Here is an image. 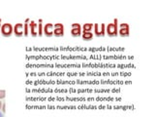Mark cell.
<instances>
[{"label": "cell", "mask_w": 155, "mask_h": 117, "mask_svg": "<svg viewBox=\"0 0 155 117\" xmlns=\"http://www.w3.org/2000/svg\"><path fill=\"white\" fill-rule=\"evenodd\" d=\"M82 67L85 68H100V70H109V68H116V65L114 63H82Z\"/></svg>", "instance_id": "1"}, {"label": "cell", "mask_w": 155, "mask_h": 117, "mask_svg": "<svg viewBox=\"0 0 155 117\" xmlns=\"http://www.w3.org/2000/svg\"><path fill=\"white\" fill-rule=\"evenodd\" d=\"M106 34L109 37H116L118 35V20L114 19V23L106 25Z\"/></svg>", "instance_id": "2"}, {"label": "cell", "mask_w": 155, "mask_h": 117, "mask_svg": "<svg viewBox=\"0 0 155 117\" xmlns=\"http://www.w3.org/2000/svg\"><path fill=\"white\" fill-rule=\"evenodd\" d=\"M99 109H121V110H133V105H99Z\"/></svg>", "instance_id": "3"}, {"label": "cell", "mask_w": 155, "mask_h": 117, "mask_svg": "<svg viewBox=\"0 0 155 117\" xmlns=\"http://www.w3.org/2000/svg\"><path fill=\"white\" fill-rule=\"evenodd\" d=\"M0 31H1L2 35L4 37H10L12 35L13 31H14V26H13L11 23H3L1 25V28H0Z\"/></svg>", "instance_id": "4"}, {"label": "cell", "mask_w": 155, "mask_h": 117, "mask_svg": "<svg viewBox=\"0 0 155 117\" xmlns=\"http://www.w3.org/2000/svg\"><path fill=\"white\" fill-rule=\"evenodd\" d=\"M133 56H124V55H104L101 56V60H133Z\"/></svg>", "instance_id": "5"}, {"label": "cell", "mask_w": 155, "mask_h": 117, "mask_svg": "<svg viewBox=\"0 0 155 117\" xmlns=\"http://www.w3.org/2000/svg\"><path fill=\"white\" fill-rule=\"evenodd\" d=\"M94 33L97 37H104L106 35V25L105 23H95L94 25Z\"/></svg>", "instance_id": "6"}, {"label": "cell", "mask_w": 155, "mask_h": 117, "mask_svg": "<svg viewBox=\"0 0 155 117\" xmlns=\"http://www.w3.org/2000/svg\"><path fill=\"white\" fill-rule=\"evenodd\" d=\"M118 34L121 37H128L130 35V28L129 25L126 23H122L119 25L118 28Z\"/></svg>", "instance_id": "7"}, {"label": "cell", "mask_w": 155, "mask_h": 117, "mask_svg": "<svg viewBox=\"0 0 155 117\" xmlns=\"http://www.w3.org/2000/svg\"><path fill=\"white\" fill-rule=\"evenodd\" d=\"M53 35L55 37H62L64 35V25L58 23L53 25Z\"/></svg>", "instance_id": "8"}, {"label": "cell", "mask_w": 155, "mask_h": 117, "mask_svg": "<svg viewBox=\"0 0 155 117\" xmlns=\"http://www.w3.org/2000/svg\"><path fill=\"white\" fill-rule=\"evenodd\" d=\"M100 84L102 85H129L132 84V81H122V80H101Z\"/></svg>", "instance_id": "9"}, {"label": "cell", "mask_w": 155, "mask_h": 117, "mask_svg": "<svg viewBox=\"0 0 155 117\" xmlns=\"http://www.w3.org/2000/svg\"><path fill=\"white\" fill-rule=\"evenodd\" d=\"M71 34L73 37H79L82 35V26L80 23H72Z\"/></svg>", "instance_id": "10"}, {"label": "cell", "mask_w": 155, "mask_h": 117, "mask_svg": "<svg viewBox=\"0 0 155 117\" xmlns=\"http://www.w3.org/2000/svg\"><path fill=\"white\" fill-rule=\"evenodd\" d=\"M43 34H45L47 37H52L53 35V23H46L43 28Z\"/></svg>", "instance_id": "11"}, {"label": "cell", "mask_w": 155, "mask_h": 117, "mask_svg": "<svg viewBox=\"0 0 155 117\" xmlns=\"http://www.w3.org/2000/svg\"><path fill=\"white\" fill-rule=\"evenodd\" d=\"M61 51H70V52H86V47H60Z\"/></svg>", "instance_id": "12"}, {"label": "cell", "mask_w": 155, "mask_h": 117, "mask_svg": "<svg viewBox=\"0 0 155 117\" xmlns=\"http://www.w3.org/2000/svg\"><path fill=\"white\" fill-rule=\"evenodd\" d=\"M93 100H96V102H121L122 99L121 98H114V97H97V98H93Z\"/></svg>", "instance_id": "13"}, {"label": "cell", "mask_w": 155, "mask_h": 117, "mask_svg": "<svg viewBox=\"0 0 155 117\" xmlns=\"http://www.w3.org/2000/svg\"><path fill=\"white\" fill-rule=\"evenodd\" d=\"M37 26H38V23H36V22H34V21H30V22H29L28 28H29V32L31 33V36L36 37L37 35H38Z\"/></svg>", "instance_id": "14"}, {"label": "cell", "mask_w": 155, "mask_h": 117, "mask_svg": "<svg viewBox=\"0 0 155 117\" xmlns=\"http://www.w3.org/2000/svg\"><path fill=\"white\" fill-rule=\"evenodd\" d=\"M13 32L15 33L16 36L18 37H21L23 35V23H17L14 26V31Z\"/></svg>", "instance_id": "15"}, {"label": "cell", "mask_w": 155, "mask_h": 117, "mask_svg": "<svg viewBox=\"0 0 155 117\" xmlns=\"http://www.w3.org/2000/svg\"><path fill=\"white\" fill-rule=\"evenodd\" d=\"M76 84L78 85H100V81L96 80V79H93V80H80L78 79L76 80Z\"/></svg>", "instance_id": "16"}, {"label": "cell", "mask_w": 155, "mask_h": 117, "mask_svg": "<svg viewBox=\"0 0 155 117\" xmlns=\"http://www.w3.org/2000/svg\"><path fill=\"white\" fill-rule=\"evenodd\" d=\"M54 66L57 68H80L82 67V65H80V63H67V65L56 63Z\"/></svg>", "instance_id": "17"}, {"label": "cell", "mask_w": 155, "mask_h": 117, "mask_svg": "<svg viewBox=\"0 0 155 117\" xmlns=\"http://www.w3.org/2000/svg\"><path fill=\"white\" fill-rule=\"evenodd\" d=\"M61 58L63 60H88V57H86L85 55H70V56H62Z\"/></svg>", "instance_id": "18"}, {"label": "cell", "mask_w": 155, "mask_h": 117, "mask_svg": "<svg viewBox=\"0 0 155 117\" xmlns=\"http://www.w3.org/2000/svg\"><path fill=\"white\" fill-rule=\"evenodd\" d=\"M116 68H119V70H130V68H136V65L132 63H119V65H116Z\"/></svg>", "instance_id": "19"}, {"label": "cell", "mask_w": 155, "mask_h": 117, "mask_svg": "<svg viewBox=\"0 0 155 117\" xmlns=\"http://www.w3.org/2000/svg\"><path fill=\"white\" fill-rule=\"evenodd\" d=\"M94 28V25L93 23H84V25L82 26V33L84 32H92V29Z\"/></svg>", "instance_id": "20"}, {"label": "cell", "mask_w": 155, "mask_h": 117, "mask_svg": "<svg viewBox=\"0 0 155 117\" xmlns=\"http://www.w3.org/2000/svg\"><path fill=\"white\" fill-rule=\"evenodd\" d=\"M26 92H33V93H53V89L50 88H45V89H32V90H26Z\"/></svg>", "instance_id": "21"}, {"label": "cell", "mask_w": 155, "mask_h": 117, "mask_svg": "<svg viewBox=\"0 0 155 117\" xmlns=\"http://www.w3.org/2000/svg\"><path fill=\"white\" fill-rule=\"evenodd\" d=\"M26 67H40V68H52L54 67V65H26Z\"/></svg>", "instance_id": "22"}, {"label": "cell", "mask_w": 155, "mask_h": 117, "mask_svg": "<svg viewBox=\"0 0 155 117\" xmlns=\"http://www.w3.org/2000/svg\"><path fill=\"white\" fill-rule=\"evenodd\" d=\"M27 58H47V60H52V58H59V57L58 56H36V57H34V56H32V57H30V56H27L26 57Z\"/></svg>", "instance_id": "23"}, {"label": "cell", "mask_w": 155, "mask_h": 117, "mask_svg": "<svg viewBox=\"0 0 155 117\" xmlns=\"http://www.w3.org/2000/svg\"><path fill=\"white\" fill-rule=\"evenodd\" d=\"M34 85H54L55 81L54 80H37L33 82Z\"/></svg>", "instance_id": "24"}, {"label": "cell", "mask_w": 155, "mask_h": 117, "mask_svg": "<svg viewBox=\"0 0 155 117\" xmlns=\"http://www.w3.org/2000/svg\"><path fill=\"white\" fill-rule=\"evenodd\" d=\"M98 106L94 105H78L77 106V109H97Z\"/></svg>", "instance_id": "25"}, {"label": "cell", "mask_w": 155, "mask_h": 117, "mask_svg": "<svg viewBox=\"0 0 155 117\" xmlns=\"http://www.w3.org/2000/svg\"><path fill=\"white\" fill-rule=\"evenodd\" d=\"M87 51L89 52H106L107 51V48L106 47H91V48H87Z\"/></svg>", "instance_id": "26"}, {"label": "cell", "mask_w": 155, "mask_h": 117, "mask_svg": "<svg viewBox=\"0 0 155 117\" xmlns=\"http://www.w3.org/2000/svg\"><path fill=\"white\" fill-rule=\"evenodd\" d=\"M93 32H84L82 33V38L84 39V41H90L93 39Z\"/></svg>", "instance_id": "27"}, {"label": "cell", "mask_w": 155, "mask_h": 117, "mask_svg": "<svg viewBox=\"0 0 155 117\" xmlns=\"http://www.w3.org/2000/svg\"><path fill=\"white\" fill-rule=\"evenodd\" d=\"M108 52H124L125 48L124 47H108L107 48Z\"/></svg>", "instance_id": "28"}, {"label": "cell", "mask_w": 155, "mask_h": 117, "mask_svg": "<svg viewBox=\"0 0 155 117\" xmlns=\"http://www.w3.org/2000/svg\"><path fill=\"white\" fill-rule=\"evenodd\" d=\"M55 84L57 85H76V81L75 80H70V81H64V80H59L55 81Z\"/></svg>", "instance_id": "29"}, {"label": "cell", "mask_w": 155, "mask_h": 117, "mask_svg": "<svg viewBox=\"0 0 155 117\" xmlns=\"http://www.w3.org/2000/svg\"><path fill=\"white\" fill-rule=\"evenodd\" d=\"M86 98H69V97H66L65 98V100H68V102H85Z\"/></svg>", "instance_id": "30"}, {"label": "cell", "mask_w": 155, "mask_h": 117, "mask_svg": "<svg viewBox=\"0 0 155 117\" xmlns=\"http://www.w3.org/2000/svg\"><path fill=\"white\" fill-rule=\"evenodd\" d=\"M29 22H30V20H29V19H26L25 23H23V34H24V36H27L29 33V28H28Z\"/></svg>", "instance_id": "31"}, {"label": "cell", "mask_w": 155, "mask_h": 117, "mask_svg": "<svg viewBox=\"0 0 155 117\" xmlns=\"http://www.w3.org/2000/svg\"><path fill=\"white\" fill-rule=\"evenodd\" d=\"M32 50H34V51H57V50H59V48H33Z\"/></svg>", "instance_id": "32"}, {"label": "cell", "mask_w": 155, "mask_h": 117, "mask_svg": "<svg viewBox=\"0 0 155 117\" xmlns=\"http://www.w3.org/2000/svg\"><path fill=\"white\" fill-rule=\"evenodd\" d=\"M43 28H44V26H43V20L40 19L39 22H38V26H37V31H38L39 36L43 35Z\"/></svg>", "instance_id": "33"}, {"label": "cell", "mask_w": 155, "mask_h": 117, "mask_svg": "<svg viewBox=\"0 0 155 117\" xmlns=\"http://www.w3.org/2000/svg\"><path fill=\"white\" fill-rule=\"evenodd\" d=\"M66 73L64 72H54V71H50V72L45 73V76H64Z\"/></svg>", "instance_id": "34"}, {"label": "cell", "mask_w": 155, "mask_h": 117, "mask_svg": "<svg viewBox=\"0 0 155 117\" xmlns=\"http://www.w3.org/2000/svg\"><path fill=\"white\" fill-rule=\"evenodd\" d=\"M93 93H98V94H100V93H111V89H93Z\"/></svg>", "instance_id": "35"}, {"label": "cell", "mask_w": 155, "mask_h": 117, "mask_svg": "<svg viewBox=\"0 0 155 117\" xmlns=\"http://www.w3.org/2000/svg\"><path fill=\"white\" fill-rule=\"evenodd\" d=\"M118 76H123V77H130L132 76V72L131 71H125V70H122L118 72Z\"/></svg>", "instance_id": "36"}, {"label": "cell", "mask_w": 155, "mask_h": 117, "mask_svg": "<svg viewBox=\"0 0 155 117\" xmlns=\"http://www.w3.org/2000/svg\"><path fill=\"white\" fill-rule=\"evenodd\" d=\"M56 108H59V109H77V106L75 105H65V106H55Z\"/></svg>", "instance_id": "37"}, {"label": "cell", "mask_w": 155, "mask_h": 117, "mask_svg": "<svg viewBox=\"0 0 155 117\" xmlns=\"http://www.w3.org/2000/svg\"><path fill=\"white\" fill-rule=\"evenodd\" d=\"M77 93H93V89H77Z\"/></svg>", "instance_id": "38"}, {"label": "cell", "mask_w": 155, "mask_h": 117, "mask_svg": "<svg viewBox=\"0 0 155 117\" xmlns=\"http://www.w3.org/2000/svg\"><path fill=\"white\" fill-rule=\"evenodd\" d=\"M101 56L102 55H90L88 58L90 60H98V61H101Z\"/></svg>", "instance_id": "39"}, {"label": "cell", "mask_w": 155, "mask_h": 117, "mask_svg": "<svg viewBox=\"0 0 155 117\" xmlns=\"http://www.w3.org/2000/svg\"><path fill=\"white\" fill-rule=\"evenodd\" d=\"M26 100H47V98H26Z\"/></svg>", "instance_id": "40"}, {"label": "cell", "mask_w": 155, "mask_h": 117, "mask_svg": "<svg viewBox=\"0 0 155 117\" xmlns=\"http://www.w3.org/2000/svg\"><path fill=\"white\" fill-rule=\"evenodd\" d=\"M54 93H68V89H54Z\"/></svg>", "instance_id": "41"}, {"label": "cell", "mask_w": 155, "mask_h": 117, "mask_svg": "<svg viewBox=\"0 0 155 117\" xmlns=\"http://www.w3.org/2000/svg\"><path fill=\"white\" fill-rule=\"evenodd\" d=\"M6 97V91L5 90H0V100L4 99Z\"/></svg>", "instance_id": "42"}, {"label": "cell", "mask_w": 155, "mask_h": 117, "mask_svg": "<svg viewBox=\"0 0 155 117\" xmlns=\"http://www.w3.org/2000/svg\"><path fill=\"white\" fill-rule=\"evenodd\" d=\"M5 111H6V105H5V103L2 105V113H4Z\"/></svg>", "instance_id": "43"}, {"label": "cell", "mask_w": 155, "mask_h": 117, "mask_svg": "<svg viewBox=\"0 0 155 117\" xmlns=\"http://www.w3.org/2000/svg\"><path fill=\"white\" fill-rule=\"evenodd\" d=\"M111 76H113V77L118 76V72H111Z\"/></svg>", "instance_id": "44"}, {"label": "cell", "mask_w": 155, "mask_h": 117, "mask_svg": "<svg viewBox=\"0 0 155 117\" xmlns=\"http://www.w3.org/2000/svg\"><path fill=\"white\" fill-rule=\"evenodd\" d=\"M2 105H3V103H2V102H1V100H0V109H1V108H2Z\"/></svg>", "instance_id": "45"}, {"label": "cell", "mask_w": 155, "mask_h": 117, "mask_svg": "<svg viewBox=\"0 0 155 117\" xmlns=\"http://www.w3.org/2000/svg\"><path fill=\"white\" fill-rule=\"evenodd\" d=\"M0 117H4V116H3V113H2L1 111H0Z\"/></svg>", "instance_id": "46"}, {"label": "cell", "mask_w": 155, "mask_h": 117, "mask_svg": "<svg viewBox=\"0 0 155 117\" xmlns=\"http://www.w3.org/2000/svg\"><path fill=\"white\" fill-rule=\"evenodd\" d=\"M1 23H2V20H1V19H0V28H1V25H1Z\"/></svg>", "instance_id": "47"}]
</instances>
